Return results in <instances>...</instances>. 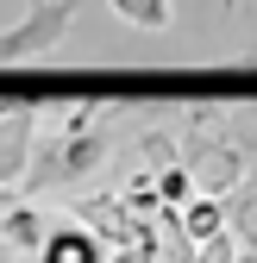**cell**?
I'll return each instance as SVG.
<instances>
[{
  "mask_svg": "<svg viewBox=\"0 0 257 263\" xmlns=\"http://www.w3.org/2000/svg\"><path fill=\"white\" fill-rule=\"evenodd\" d=\"M76 7L82 0H31L25 19H13L0 31V63H31V57H50L76 25Z\"/></svg>",
  "mask_w": 257,
  "mask_h": 263,
  "instance_id": "obj_2",
  "label": "cell"
},
{
  "mask_svg": "<svg viewBox=\"0 0 257 263\" xmlns=\"http://www.w3.org/2000/svg\"><path fill=\"white\" fill-rule=\"evenodd\" d=\"M151 188H157V207H182L188 194H195V176H188V163H163V170H151Z\"/></svg>",
  "mask_w": 257,
  "mask_h": 263,
  "instance_id": "obj_8",
  "label": "cell"
},
{
  "mask_svg": "<svg viewBox=\"0 0 257 263\" xmlns=\"http://www.w3.org/2000/svg\"><path fill=\"white\" fill-rule=\"evenodd\" d=\"M50 232V213L38 201H7V213H0V238H7L13 251H38Z\"/></svg>",
  "mask_w": 257,
  "mask_h": 263,
  "instance_id": "obj_6",
  "label": "cell"
},
{
  "mask_svg": "<svg viewBox=\"0 0 257 263\" xmlns=\"http://www.w3.org/2000/svg\"><path fill=\"white\" fill-rule=\"evenodd\" d=\"M188 176H195V188L201 194H232L238 182H245V151H232V144H188Z\"/></svg>",
  "mask_w": 257,
  "mask_h": 263,
  "instance_id": "obj_4",
  "label": "cell"
},
{
  "mask_svg": "<svg viewBox=\"0 0 257 263\" xmlns=\"http://www.w3.org/2000/svg\"><path fill=\"white\" fill-rule=\"evenodd\" d=\"M0 263H19V251H13V245H7V238H0Z\"/></svg>",
  "mask_w": 257,
  "mask_h": 263,
  "instance_id": "obj_10",
  "label": "cell"
},
{
  "mask_svg": "<svg viewBox=\"0 0 257 263\" xmlns=\"http://www.w3.org/2000/svg\"><path fill=\"white\" fill-rule=\"evenodd\" d=\"M144 157H151V170H163V163H176V138H163V132H151V138H144Z\"/></svg>",
  "mask_w": 257,
  "mask_h": 263,
  "instance_id": "obj_9",
  "label": "cell"
},
{
  "mask_svg": "<svg viewBox=\"0 0 257 263\" xmlns=\"http://www.w3.org/2000/svg\"><path fill=\"white\" fill-rule=\"evenodd\" d=\"M38 263H107V245L88 232V226H63V219H50V232H44V245L31 251Z\"/></svg>",
  "mask_w": 257,
  "mask_h": 263,
  "instance_id": "obj_5",
  "label": "cell"
},
{
  "mask_svg": "<svg viewBox=\"0 0 257 263\" xmlns=\"http://www.w3.org/2000/svg\"><path fill=\"white\" fill-rule=\"evenodd\" d=\"M107 7H113L125 25H138V31H163V25L176 19V7H170V0H107Z\"/></svg>",
  "mask_w": 257,
  "mask_h": 263,
  "instance_id": "obj_7",
  "label": "cell"
},
{
  "mask_svg": "<svg viewBox=\"0 0 257 263\" xmlns=\"http://www.w3.org/2000/svg\"><path fill=\"white\" fill-rule=\"evenodd\" d=\"M113 157V132L107 125H88V132H63L57 144H31V163H25V188L31 194H44V188H69V182H82V176H94L101 163Z\"/></svg>",
  "mask_w": 257,
  "mask_h": 263,
  "instance_id": "obj_1",
  "label": "cell"
},
{
  "mask_svg": "<svg viewBox=\"0 0 257 263\" xmlns=\"http://www.w3.org/2000/svg\"><path fill=\"white\" fill-rule=\"evenodd\" d=\"M31 144H38V107L0 94V188H13L31 163Z\"/></svg>",
  "mask_w": 257,
  "mask_h": 263,
  "instance_id": "obj_3",
  "label": "cell"
},
{
  "mask_svg": "<svg viewBox=\"0 0 257 263\" xmlns=\"http://www.w3.org/2000/svg\"><path fill=\"white\" fill-rule=\"evenodd\" d=\"M226 7H232V0H226Z\"/></svg>",
  "mask_w": 257,
  "mask_h": 263,
  "instance_id": "obj_11",
  "label": "cell"
}]
</instances>
